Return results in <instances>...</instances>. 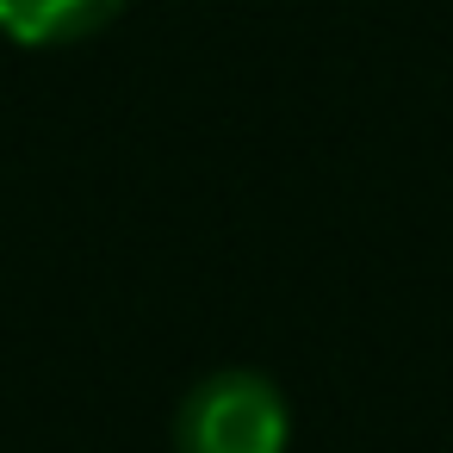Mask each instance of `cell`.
Listing matches in <instances>:
<instances>
[{"label": "cell", "mask_w": 453, "mask_h": 453, "mask_svg": "<svg viewBox=\"0 0 453 453\" xmlns=\"http://www.w3.org/2000/svg\"><path fill=\"white\" fill-rule=\"evenodd\" d=\"M125 13V0H0V32L13 44H75Z\"/></svg>", "instance_id": "7a4b0ae2"}, {"label": "cell", "mask_w": 453, "mask_h": 453, "mask_svg": "<svg viewBox=\"0 0 453 453\" xmlns=\"http://www.w3.org/2000/svg\"><path fill=\"white\" fill-rule=\"evenodd\" d=\"M286 397L261 372H211L174 416L180 453H286Z\"/></svg>", "instance_id": "6da1fadb"}]
</instances>
